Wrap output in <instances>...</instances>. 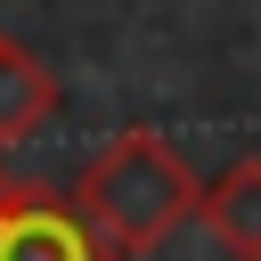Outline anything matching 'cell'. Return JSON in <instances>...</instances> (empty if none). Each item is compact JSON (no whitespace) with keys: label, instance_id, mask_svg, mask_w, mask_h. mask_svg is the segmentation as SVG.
I'll use <instances>...</instances> for the list:
<instances>
[{"label":"cell","instance_id":"obj_1","mask_svg":"<svg viewBox=\"0 0 261 261\" xmlns=\"http://www.w3.org/2000/svg\"><path fill=\"white\" fill-rule=\"evenodd\" d=\"M73 212L90 220V237L114 261H139V253H163L196 220V171L163 130H122L73 179Z\"/></svg>","mask_w":261,"mask_h":261},{"label":"cell","instance_id":"obj_2","mask_svg":"<svg viewBox=\"0 0 261 261\" xmlns=\"http://www.w3.org/2000/svg\"><path fill=\"white\" fill-rule=\"evenodd\" d=\"M0 261H114V253L90 237V220L73 212V196L8 179L0 188Z\"/></svg>","mask_w":261,"mask_h":261},{"label":"cell","instance_id":"obj_3","mask_svg":"<svg viewBox=\"0 0 261 261\" xmlns=\"http://www.w3.org/2000/svg\"><path fill=\"white\" fill-rule=\"evenodd\" d=\"M196 220L228 261H261V155H237L228 171L196 179Z\"/></svg>","mask_w":261,"mask_h":261},{"label":"cell","instance_id":"obj_4","mask_svg":"<svg viewBox=\"0 0 261 261\" xmlns=\"http://www.w3.org/2000/svg\"><path fill=\"white\" fill-rule=\"evenodd\" d=\"M57 106H65L57 65L0 33V147H16V139H33L41 122H57Z\"/></svg>","mask_w":261,"mask_h":261},{"label":"cell","instance_id":"obj_5","mask_svg":"<svg viewBox=\"0 0 261 261\" xmlns=\"http://www.w3.org/2000/svg\"><path fill=\"white\" fill-rule=\"evenodd\" d=\"M0 188H8V179H0Z\"/></svg>","mask_w":261,"mask_h":261}]
</instances>
